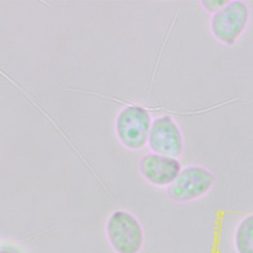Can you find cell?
<instances>
[{"mask_svg":"<svg viewBox=\"0 0 253 253\" xmlns=\"http://www.w3.org/2000/svg\"><path fill=\"white\" fill-rule=\"evenodd\" d=\"M107 240L116 253H139L144 232L138 218L128 211H113L105 224Z\"/></svg>","mask_w":253,"mask_h":253,"instance_id":"1","label":"cell"},{"mask_svg":"<svg viewBox=\"0 0 253 253\" xmlns=\"http://www.w3.org/2000/svg\"><path fill=\"white\" fill-rule=\"evenodd\" d=\"M233 245L236 253H253V213L245 215L237 223Z\"/></svg>","mask_w":253,"mask_h":253,"instance_id":"7","label":"cell"},{"mask_svg":"<svg viewBox=\"0 0 253 253\" xmlns=\"http://www.w3.org/2000/svg\"><path fill=\"white\" fill-rule=\"evenodd\" d=\"M214 180V174L209 168L197 164L187 165L182 167L174 181L166 187V195L174 203H190L209 193Z\"/></svg>","mask_w":253,"mask_h":253,"instance_id":"3","label":"cell"},{"mask_svg":"<svg viewBox=\"0 0 253 253\" xmlns=\"http://www.w3.org/2000/svg\"><path fill=\"white\" fill-rule=\"evenodd\" d=\"M152 120L143 106L131 104L122 108L115 119V132L120 143L133 151L144 147Z\"/></svg>","mask_w":253,"mask_h":253,"instance_id":"2","label":"cell"},{"mask_svg":"<svg viewBox=\"0 0 253 253\" xmlns=\"http://www.w3.org/2000/svg\"><path fill=\"white\" fill-rule=\"evenodd\" d=\"M227 3V1H223V0H204L201 1L200 4L201 6L208 12L213 14L215 12H217L219 9H221L225 4Z\"/></svg>","mask_w":253,"mask_h":253,"instance_id":"8","label":"cell"},{"mask_svg":"<svg viewBox=\"0 0 253 253\" xmlns=\"http://www.w3.org/2000/svg\"><path fill=\"white\" fill-rule=\"evenodd\" d=\"M250 21V8L240 0L227 3L213 13L210 20V31L218 42L233 45L246 30Z\"/></svg>","mask_w":253,"mask_h":253,"instance_id":"4","label":"cell"},{"mask_svg":"<svg viewBox=\"0 0 253 253\" xmlns=\"http://www.w3.org/2000/svg\"><path fill=\"white\" fill-rule=\"evenodd\" d=\"M182 169L177 158L153 152L145 153L138 161V170L142 178L156 187H168Z\"/></svg>","mask_w":253,"mask_h":253,"instance_id":"6","label":"cell"},{"mask_svg":"<svg viewBox=\"0 0 253 253\" xmlns=\"http://www.w3.org/2000/svg\"><path fill=\"white\" fill-rule=\"evenodd\" d=\"M147 146L150 152L179 158L184 151V137L176 121L170 115H161L152 120Z\"/></svg>","mask_w":253,"mask_h":253,"instance_id":"5","label":"cell"}]
</instances>
